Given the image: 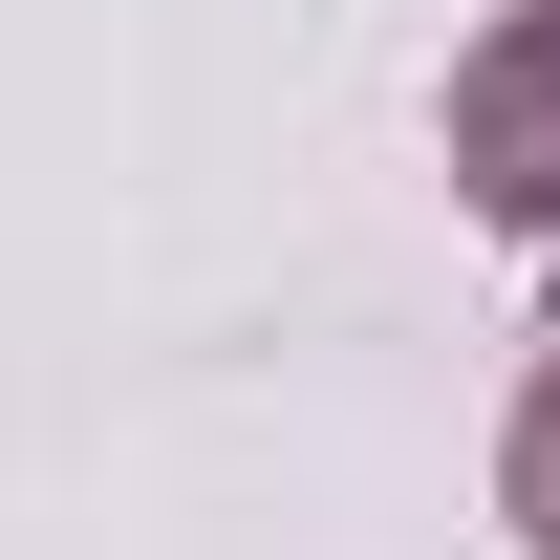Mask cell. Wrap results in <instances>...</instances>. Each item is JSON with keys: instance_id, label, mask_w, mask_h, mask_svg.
Segmentation results:
<instances>
[{"instance_id": "cell-1", "label": "cell", "mask_w": 560, "mask_h": 560, "mask_svg": "<svg viewBox=\"0 0 560 560\" xmlns=\"http://www.w3.org/2000/svg\"><path fill=\"white\" fill-rule=\"evenodd\" d=\"M453 195L517 259H560V0H517L475 66H453Z\"/></svg>"}, {"instance_id": "cell-2", "label": "cell", "mask_w": 560, "mask_h": 560, "mask_svg": "<svg viewBox=\"0 0 560 560\" xmlns=\"http://www.w3.org/2000/svg\"><path fill=\"white\" fill-rule=\"evenodd\" d=\"M495 517L560 560V346H539V388H517V431H495Z\"/></svg>"}]
</instances>
